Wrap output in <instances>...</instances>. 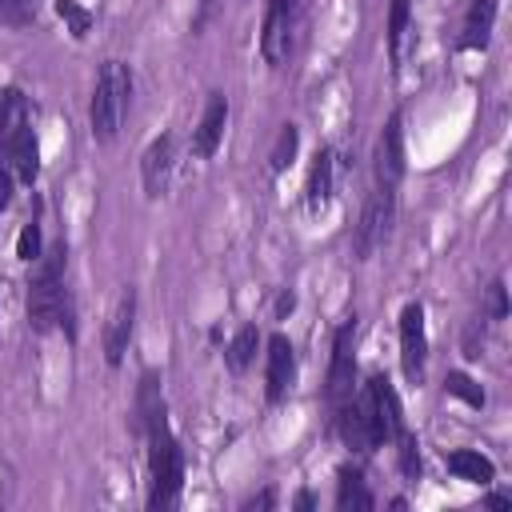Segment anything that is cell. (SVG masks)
<instances>
[{"label":"cell","mask_w":512,"mask_h":512,"mask_svg":"<svg viewBox=\"0 0 512 512\" xmlns=\"http://www.w3.org/2000/svg\"><path fill=\"white\" fill-rule=\"evenodd\" d=\"M144 428H148V476H152V488H148V508L164 512V508H176L180 500V488H184V452L164 420V408L148 412L144 416Z\"/></svg>","instance_id":"6da1fadb"},{"label":"cell","mask_w":512,"mask_h":512,"mask_svg":"<svg viewBox=\"0 0 512 512\" xmlns=\"http://www.w3.org/2000/svg\"><path fill=\"white\" fill-rule=\"evenodd\" d=\"M72 320V304L64 292V244H56L48 256L36 260V272L28 280V328L52 332L56 324Z\"/></svg>","instance_id":"7a4b0ae2"},{"label":"cell","mask_w":512,"mask_h":512,"mask_svg":"<svg viewBox=\"0 0 512 512\" xmlns=\"http://www.w3.org/2000/svg\"><path fill=\"white\" fill-rule=\"evenodd\" d=\"M128 100H132V72L124 60H104L96 88H92V104H88V124L92 136L100 144H112L120 136V124L128 116Z\"/></svg>","instance_id":"3957f363"},{"label":"cell","mask_w":512,"mask_h":512,"mask_svg":"<svg viewBox=\"0 0 512 512\" xmlns=\"http://www.w3.org/2000/svg\"><path fill=\"white\" fill-rule=\"evenodd\" d=\"M392 224H396V188L388 184H376L360 208V220H356V232H352V248L360 260H372L388 236H392Z\"/></svg>","instance_id":"277c9868"},{"label":"cell","mask_w":512,"mask_h":512,"mask_svg":"<svg viewBox=\"0 0 512 512\" xmlns=\"http://www.w3.org/2000/svg\"><path fill=\"white\" fill-rule=\"evenodd\" d=\"M336 432H340V440H344L352 452H364V456L384 444V424H380V416H376L372 392L348 396V400L336 408Z\"/></svg>","instance_id":"5b68a950"},{"label":"cell","mask_w":512,"mask_h":512,"mask_svg":"<svg viewBox=\"0 0 512 512\" xmlns=\"http://www.w3.org/2000/svg\"><path fill=\"white\" fill-rule=\"evenodd\" d=\"M296 44V0H268L260 28V56L272 68H284Z\"/></svg>","instance_id":"8992f818"},{"label":"cell","mask_w":512,"mask_h":512,"mask_svg":"<svg viewBox=\"0 0 512 512\" xmlns=\"http://www.w3.org/2000/svg\"><path fill=\"white\" fill-rule=\"evenodd\" d=\"M352 344H356V316H348L332 336V364H328V388H324L332 412L352 396V384H356V352H352Z\"/></svg>","instance_id":"52a82bcc"},{"label":"cell","mask_w":512,"mask_h":512,"mask_svg":"<svg viewBox=\"0 0 512 512\" xmlns=\"http://www.w3.org/2000/svg\"><path fill=\"white\" fill-rule=\"evenodd\" d=\"M400 368H404L408 384H420L424 368H428V328H424L420 300H408L400 312Z\"/></svg>","instance_id":"ba28073f"},{"label":"cell","mask_w":512,"mask_h":512,"mask_svg":"<svg viewBox=\"0 0 512 512\" xmlns=\"http://www.w3.org/2000/svg\"><path fill=\"white\" fill-rule=\"evenodd\" d=\"M404 176V116L392 112L376 140V184L396 188Z\"/></svg>","instance_id":"9c48e42d"},{"label":"cell","mask_w":512,"mask_h":512,"mask_svg":"<svg viewBox=\"0 0 512 512\" xmlns=\"http://www.w3.org/2000/svg\"><path fill=\"white\" fill-rule=\"evenodd\" d=\"M292 376H296L292 340L284 332H276V336H268V368H264V396H268V404H280L288 396Z\"/></svg>","instance_id":"30bf717a"},{"label":"cell","mask_w":512,"mask_h":512,"mask_svg":"<svg viewBox=\"0 0 512 512\" xmlns=\"http://www.w3.org/2000/svg\"><path fill=\"white\" fill-rule=\"evenodd\" d=\"M224 128H228V96L224 92H212L208 104H204V116L200 124L192 128V156L196 160H212L220 140H224Z\"/></svg>","instance_id":"8fae6325"},{"label":"cell","mask_w":512,"mask_h":512,"mask_svg":"<svg viewBox=\"0 0 512 512\" xmlns=\"http://www.w3.org/2000/svg\"><path fill=\"white\" fill-rule=\"evenodd\" d=\"M172 156H176V144L172 136H156L148 148H144V160H140V176H144V196H164L168 188V176H172Z\"/></svg>","instance_id":"7c38bea8"},{"label":"cell","mask_w":512,"mask_h":512,"mask_svg":"<svg viewBox=\"0 0 512 512\" xmlns=\"http://www.w3.org/2000/svg\"><path fill=\"white\" fill-rule=\"evenodd\" d=\"M132 328H136V292H124L112 320H108V332H104V360L116 368L128 352V340H132Z\"/></svg>","instance_id":"4fadbf2b"},{"label":"cell","mask_w":512,"mask_h":512,"mask_svg":"<svg viewBox=\"0 0 512 512\" xmlns=\"http://www.w3.org/2000/svg\"><path fill=\"white\" fill-rule=\"evenodd\" d=\"M444 464L456 480H468V484H492V476H496V464L480 448H452L444 456Z\"/></svg>","instance_id":"5bb4252c"},{"label":"cell","mask_w":512,"mask_h":512,"mask_svg":"<svg viewBox=\"0 0 512 512\" xmlns=\"http://www.w3.org/2000/svg\"><path fill=\"white\" fill-rule=\"evenodd\" d=\"M492 24H496V0H472L464 28H460V48H488L492 40Z\"/></svg>","instance_id":"9a60e30c"},{"label":"cell","mask_w":512,"mask_h":512,"mask_svg":"<svg viewBox=\"0 0 512 512\" xmlns=\"http://www.w3.org/2000/svg\"><path fill=\"white\" fill-rule=\"evenodd\" d=\"M24 128H28V96L20 88H4L0 92V148L8 152Z\"/></svg>","instance_id":"2e32d148"},{"label":"cell","mask_w":512,"mask_h":512,"mask_svg":"<svg viewBox=\"0 0 512 512\" xmlns=\"http://www.w3.org/2000/svg\"><path fill=\"white\" fill-rule=\"evenodd\" d=\"M332 184H336V152L320 148L312 160V172H308V208L312 212H320L332 200Z\"/></svg>","instance_id":"e0dca14e"},{"label":"cell","mask_w":512,"mask_h":512,"mask_svg":"<svg viewBox=\"0 0 512 512\" xmlns=\"http://www.w3.org/2000/svg\"><path fill=\"white\" fill-rule=\"evenodd\" d=\"M8 160H12V168H16V176H20L24 184H32V180L40 176V144H36L32 124L16 136V144L8 148Z\"/></svg>","instance_id":"ac0fdd59"},{"label":"cell","mask_w":512,"mask_h":512,"mask_svg":"<svg viewBox=\"0 0 512 512\" xmlns=\"http://www.w3.org/2000/svg\"><path fill=\"white\" fill-rule=\"evenodd\" d=\"M256 348H260V328H256V324H244V328L232 336L228 352H224L228 368H232L236 376H240V372H248V364L256 360Z\"/></svg>","instance_id":"d6986e66"},{"label":"cell","mask_w":512,"mask_h":512,"mask_svg":"<svg viewBox=\"0 0 512 512\" xmlns=\"http://www.w3.org/2000/svg\"><path fill=\"white\" fill-rule=\"evenodd\" d=\"M336 504H340V508H372V504H376V496L364 488L360 468H340V480H336Z\"/></svg>","instance_id":"ffe728a7"},{"label":"cell","mask_w":512,"mask_h":512,"mask_svg":"<svg viewBox=\"0 0 512 512\" xmlns=\"http://www.w3.org/2000/svg\"><path fill=\"white\" fill-rule=\"evenodd\" d=\"M408 20H412L408 0H392V4H388V56H392V68H400L404 36H408Z\"/></svg>","instance_id":"44dd1931"},{"label":"cell","mask_w":512,"mask_h":512,"mask_svg":"<svg viewBox=\"0 0 512 512\" xmlns=\"http://www.w3.org/2000/svg\"><path fill=\"white\" fill-rule=\"evenodd\" d=\"M296 148H300V128H296V124H284V128H280V136H276V144H272V152H268L272 172H284V168L292 164Z\"/></svg>","instance_id":"7402d4cb"},{"label":"cell","mask_w":512,"mask_h":512,"mask_svg":"<svg viewBox=\"0 0 512 512\" xmlns=\"http://www.w3.org/2000/svg\"><path fill=\"white\" fill-rule=\"evenodd\" d=\"M40 12V0H0V24L4 28H28Z\"/></svg>","instance_id":"603a6c76"},{"label":"cell","mask_w":512,"mask_h":512,"mask_svg":"<svg viewBox=\"0 0 512 512\" xmlns=\"http://www.w3.org/2000/svg\"><path fill=\"white\" fill-rule=\"evenodd\" d=\"M444 392H448V396H460V400L472 404V408H484V388H480L472 376H464V372H448V376H444Z\"/></svg>","instance_id":"cb8c5ba5"},{"label":"cell","mask_w":512,"mask_h":512,"mask_svg":"<svg viewBox=\"0 0 512 512\" xmlns=\"http://www.w3.org/2000/svg\"><path fill=\"white\" fill-rule=\"evenodd\" d=\"M396 456H400V472H404L408 480H416V476H420V444H416L412 428H404V432L396 436Z\"/></svg>","instance_id":"d4e9b609"},{"label":"cell","mask_w":512,"mask_h":512,"mask_svg":"<svg viewBox=\"0 0 512 512\" xmlns=\"http://www.w3.org/2000/svg\"><path fill=\"white\" fill-rule=\"evenodd\" d=\"M56 12H60V20H68V28H72L76 40L88 36V28H92V12L88 8H80L76 0H56Z\"/></svg>","instance_id":"484cf974"},{"label":"cell","mask_w":512,"mask_h":512,"mask_svg":"<svg viewBox=\"0 0 512 512\" xmlns=\"http://www.w3.org/2000/svg\"><path fill=\"white\" fill-rule=\"evenodd\" d=\"M16 256H20V260H28V264H32V260H40V224H36V220L20 228V240H16Z\"/></svg>","instance_id":"4316f807"},{"label":"cell","mask_w":512,"mask_h":512,"mask_svg":"<svg viewBox=\"0 0 512 512\" xmlns=\"http://www.w3.org/2000/svg\"><path fill=\"white\" fill-rule=\"evenodd\" d=\"M504 312H508V300H504V280H496V284H492V316H496V320H504Z\"/></svg>","instance_id":"83f0119b"},{"label":"cell","mask_w":512,"mask_h":512,"mask_svg":"<svg viewBox=\"0 0 512 512\" xmlns=\"http://www.w3.org/2000/svg\"><path fill=\"white\" fill-rule=\"evenodd\" d=\"M12 204V172L0 164V212Z\"/></svg>","instance_id":"f1b7e54d"},{"label":"cell","mask_w":512,"mask_h":512,"mask_svg":"<svg viewBox=\"0 0 512 512\" xmlns=\"http://www.w3.org/2000/svg\"><path fill=\"white\" fill-rule=\"evenodd\" d=\"M256 504H260V508H272V504H276V496H272V492H260V496H252V500H248V508H256Z\"/></svg>","instance_id":"f546056e"},{"label":"cell","mask_w":512,"mask_h":512,"mask_svg":"<svg viewBox=\"0 0 512 512\" xmlns=\"http://www.w3.org/2000/svg\"><path fill=\"white\" fill-rule=\"evenodd\" d=\"M276 312H280V316H284V312H292V292H284V296L276 300Z\"/></svg>","instance_id":"4dcf8cb0"},{"label":"cell","mask_w":512,"mask_h":512,"mask_svg":"<svg viewBox=\"0 0 512 512\" xmlns=\"http://www.w3.org/2000/svg\"><path fill=\"white\" fill-rule=\"evenodd\" d=\"M508 504H512V500H508V496H500V492H496V496H488V508H508Z\"/></svg>","instance_id":"1f68e13d"}]
</instances>
